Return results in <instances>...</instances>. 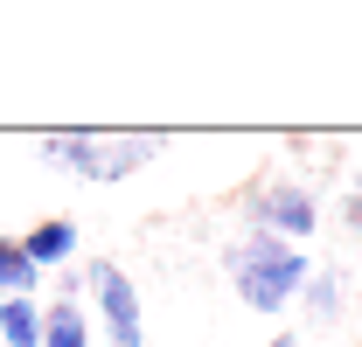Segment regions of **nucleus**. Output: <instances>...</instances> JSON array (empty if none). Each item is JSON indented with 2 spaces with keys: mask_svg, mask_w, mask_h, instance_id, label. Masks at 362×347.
<instances>
[{
  "mask_svg": "<svg viewBox=\"0 0 362 347\" xmlns=\"http://www.w3.org/2000/svg\"><path fill=\"white\" fill-rule=\"evenodd\" d=\"M244 222H258V229L286 236V243H307V236L320 229V202H314L307 181H265V188H251Z\"/></svg>",
  "mask_w": 362,
  "mask_h": 347,
  "instance_id": "nucleus-1",
  "label": "nucleus"
},
{
  "mask_svg": "<svg viewBox=\"0 0 362 347\" xmlns=\"http://www.w3.org/2000/svg\"><path fill=\"white\" fill-rule=\"evenodd\" d=\"M320 264L307 257V250H286V257H272V264H251V271H237L230 285H237V299L251 305V312H265V319H279L286 305L307 292V278H314Z\"/></svg>",
  "mask_w": 362,
  "mask_h": 347,
  "instance_id": "nucleus-2",
  "label": "nucleus"
},
{
  "mask_svg": "<svg viewBox=\"0 0 362 347\" xmlns=\"http://www.w3.org/2000/svg\"><path fill=\"white\" fill-rule=\"evenodd\" d=\"M84 285L98 292V327H105V341H112V347H146L133 278H126L112 257H98V264H84Z\"/></svg>",
  "mask_w": 362,
  "mask_h": 347,
  "instance_id": "nucleus-3",
  "label": "nucleus"
},
{
  "mask_svg": "<svg viewBox=\"0 0 362 347\" xmlns=\"http://www.w3.org/2000/svg\"><path fill=\"white\" fill-rule=\"evenodd\" d=\"M42 160L56 174H77V181H105V139L98 132H49Z\"/></svg>",
  "mask_w": 362,
  "mask_h": 347,
  "instance_id": "nucleus-4",
  "label": "nucleus"
},
{
  "mask_svg": "<svg viewBox=\"0 0 362 347\" xmlns=\"http://www.w3.org/2000/svg\"><path fill=\"white\" fill-rule=\"evenodd\" d=\"M21 243H28V257L42 264V271H63V264L77 257V222H70V216H42Z\"/></svg>",
  "mask_w": 362,
  "mask_h": 347,
  "instance_id": "nucleus-5",
  "label": "nucleus"
},
{
  "mask_svg": "<svg viewBox=\"0 0 362 347\" xmlns=\"http://www.w3.org/2000/svg\"><path fill=\"white\" fill-rule=\"evenodd\" d=\"M42 341H49L42 299H0V347H42Z\"/></svg>",
  "mask_w": 362,
  "mask_h": 347,
  "instance_id": "nucleus-6",
  "label": "nucleus"
},
{
  "mask_svg": "<svg viewBox=\"0 0 362 347\" xmlns=\"http://www.w3.org/2000/svg\"><path fill=\"white\" fill-rule=\"evenodd\" d=\"M35 285H42V264L28 257V243L0 236V299H35Z\"/></svg>",
  "mask_w": 362,
  "mask_h": 347,
  "instance_id": "nucleus-7",
  "label": "nucleus"
},
{
  "mask_svg": "<svg viewBox=\"0 0 362 347\" xmlns=\"http://www.w3.org/2000/svg\"><path fill=\"white\" fill-rule=\"evenodd\" d=\"M286 250H300V243H286V236H272V229H258V222H244V236L223 250V271L237 278V271H251V264H272V257H286Z\"/></svg>",
  "mask_w": 362,
  "mask_h": 347,
  "instance_id": "nucleus-8",
  "label": "nucleus"
},
{
  "mask_svg": "<svg viewBox=\"0 0 362 347\" xmlns=\"http://www.w3.org/2000/svg\"><path fill=\"white\" fill-rule=\"evenodd\" d=\"M300 305H307V319H314V327H334V319H341V305H349L341 271H314V278H307V292H300Z\"/></svg>",
  "mask_w": 362,
  "mask_h": 347,
  "instance_id": "nucleus-9",
  "label": "nucleus"
},
{
  "mask_svg": "<svg viewBox=\"0 0 362 347\" xmlns=\"http://www.w3.org/2000/svg\"><path fill=\"white\" fill-rule=\"evenodd\" d=\"M42 347H90V312L77 299H56L49 305V341Z\"/></svg>",
  "mask_w": 362,
  "mask_h": 347,
  "instance_id": "nucleus-10",
  "label": "nucleus"
},
{
  "mask_svg": "<svg viewBox=\"0 0 362 347\" xmlns=\"http://www.w3.org/2000/svg\"><path fill=\"white\" fill-rule=\"evenodd\" d=\"M153 146H160L153 132H139V139H105V181H126L133 167H146Z\"/></svg>",
  "mask_w": 362,
  "mask_h": 347,
  "instance_id": "nucleus-11",
  "label": "nucleus"
},
{
  "mask_svg": "<svg viewBox=\"0 0 362 347\" xmlns=\"http://www.w3.org/2000/svg\"><path fill=\"white\" fill-rule=\"evenodd\" d=\"M341 229H349V236H362V195H349V202H341Z\"/></svg>",
  "mask_w": 362,
  "mask_h": 347,
  "instance_id": "nucleus-12",
  "label": "nucleus"
},
{
  "mask_svg": "<svg viewBox=\"0 0 362 347\" xmlns=\"http://www.w3.org/2000/svg\"><path fill=\"white\" fill-rule=\"evenodd\" d=\"M265 347H300V334H286V327H279V334H272Z\"/></svg>",
  "mask_w": 362,
  "mask_h": 347,
  "instance_id": "nucleus-13",
  "label": "nucleus"
},
{
  "mask_svg": "<svg viewBox=\"0 0 362 347\" xmlns=\"http://www.w3.org/2000/svg\"><path fill=\"white\" fill-rule=\"evenodd\" d=\"M356 195H362V174H356Z\"/></svg>",
  "mask_w": 362,
  "mask_h": 347,
  "instance_id": "nucleus-14",
  "label": "nucleus"
}]
</instances>
